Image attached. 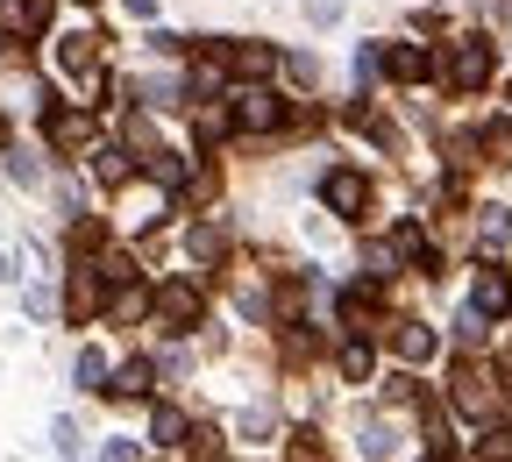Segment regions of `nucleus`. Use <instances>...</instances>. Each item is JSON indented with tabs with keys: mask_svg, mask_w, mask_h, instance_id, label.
<instances>
[{
	"mask_svg": "<svg viewBox=\"0 0 512 462\" xmlns=\"http://www.w3.org/2000/svg\"><path fill=\"white\" fill-rule=\"evenodd\" d=\"M484 79H491V43L463 36L456 50H448V86H456V93H477Z\"/></svg>",
	"mask_w": 512,
	"mask_h": 462,
	"instance_id": "1",
	"label": "nucleus"
},
{
	"mask_svg": "<svg viewBox=\"0 0 512 462\" xmlns=\"http://www.w3.org/2000/svg\"><path fill=\"white\" fill-rule=\"evenodd\" d=\"M228 100H235V107H228V114H235V121H242V128H285V107H278V100H271V93H264V86H235V93H228Z\"/></svg>",
	"mask_w": 512,
	"mask_h": 462,
	"instance_id": "2",
	"label": "nucleus"
},
{
	"mask_svg": "<svg viewBox=\"0 0 512 462\" xmlns=\"http://www.w3.org/2000/svg\"><path fill=\"white\" fill-rule=\"evenodd\" d=\"M392 263H420V271H434V242H427V228L420 221H399L392 228V249H384Z\"/></svg>",
	"mask_w": 512,
	"mask_h": 462,
	"instance_id": "3",
	"label": "nucleus"
},
{
	"mask_svg": "<svg viewBox=\"0 0 512 462\" xmlns=\"http://www.w3.org/2000/svg\"><path fill=\"white\" fill-rule=\"evenodd\" d=\"M320 192H328V207H335L342 221H356V214H363V200H370V185H363L356 171H328V185H320Z\"/></svg>",
	"mask_w": 512,
	"mask_h": 462,
	"instance_id": "4",
	"label": "nucleus"
},
{
	"mask_svg": "<svg viewBox=\"0 0 512 462\" xmlns=\"http://www.w3.org/2000/svg\"><path fill=\"white\" fill-rule=\"evenodd\" d=\"M157 320L164 327H192V320H200V292H192V285H164L157 292Z\"/></svg>",
	"mask_w": 512,
	"mask_h": 462,
	"instance_id": "5",
	"label": "nucleus"
},
{
	"mask_svg": "<svg viewBox=\"0 0 512 462\" xmlns=\"http://www.w3.org/2000/svg\"><path fill=\"white\" fill-rule=\"evenodd\" d=\"M377 64L392 72L399 86H420L427 79V50H413V43H392V50H377Z\"/></svg>",
	"mask_w": 512,
	"mask_h": 462,
	"instance_id": "6",
	"label": "nucleus"
},
{
	"mask_svg": "<svg viewBox=\"0 0 512 462\" xmlns=\"http://www.w3.org/2000/svg\"><path fill=\"white\" fill-rule=\"evenodd\" d=\"M392 349L406 356V363H434V327H420V320H399V335H392Z\"/></svg>",
	"mask_w": 512,
	"mask_h": 462,
	"instance_id": "7",
	"label": "nucleus"
},
{
	"mask_svg": "<svg viewBox=\"0 0 512 462\" xmlns=\"http://www.w3.org/2000/svg\"><path fill=\"white\" fill-rule=\"evenodd\" d=\"M477 313H512V278L505 271H477Z\"/></svg>",
	"mask_w": 512,
	"mask_h": 462,
	"instance_id": "8",
	"label": "nucleus"
},
{
	"mask_svg": "<svg viewBox=\"0 0 512 462\" xmlns=\"http://www.w3.org/2000/svg\"><path fill=\"white\" fill-rule=\"evenodd\" d=\"M228 64H235L242 79H264L271 64H278V50H271V43H228Z\"/></svg>",
	"mask_w": 512,
	"mask_h": 462,
	"instance_id": "9",
	"label": "nucleus"
},
{
	"mask_svg": "<svg viewBox=\"0 0 512 462\" xmlns=\"http://www.w3.org/2000/svg\"><path fill=\"white\" fill-rule=\"evenodd\" d=\"M100 391H107V399H143V391H150V363H143V356H136V363H121L114 384H100Z\"/></svg>",
	"mask_w": 512,
	"mask_h": 462,
	"instance_id": "10",
	"label": "nucleus"
},
{
	"mask_svg": "<svg viewBox=\"0 0 512 462\" xmlns=\"http://www.w3.org/2000/svg\"><path fill=\"white\" fill-rule=\"evenodd\" d=\"M50 143H57V150H79V143H86V114H64V107H57V114H50Z\"/></svg>",
	"mask_w": 512,
	"mask_h": 462,
	"instance_id": "11",
	"label": "nucleus"
},
{
	"mask_svg": "<svg viewBox=\"0 0 512 462\" xmlns=\"http://www.w3.org/2000/svg\"><path fill=\"white\" fill-rule=\"evenodd\" d=\"M57 64H64L72 79H79V72H93V36H64V43H57Z\"/></svg>",
	"mask_w": 512,
	"mask_h": 462,
	"instance_id": "12",
	"label": "nucleus"
},
{
	"mask_svg": "<svg viewBox=\"0 0 512 462\" xmlns=\"http://www.w3.org/2000/svg\"><path fill=\"white\" fill-rule=\"evenodd\" d=\"M505 235H512V214H505V207H484V221H477V242H484V249H505Z\"/></svg>",
	"mask_w": 512,
	"mask_h": 462,
	"instance_id": "13",
	"label": "nucleus"
},
{
	"mask_svg": "<svg viewBox=\"0 0 512 462\" xmlns=\"http://www.w3.org/2000/svg\"><path fill=\"white\" fill-rule=\"evenodd\" d=\"M370 370H377V356H370V342H342V377H356V384H370Z\"/></svg>",
	"mask_w": 512,
	"mask_h": 462,
	"instance_id": "14",
	"label": "nucleus"
},
{
	"mask_svg": "<svg viewBox=\"0 0 512 462\" xmlns=\"http://www.w3.org/2000/svg\"><path fill=\"white\" fill-rule=\"evenodd\" d=\"M185 249H192V256H200V263H221V256H228V242H221V228H192V235H185Z\"/></svg>",
	"mask_w": 512,
	"mask_h": 462,
	"instance_id": "15",
	"label": "nucleus"
},
{
	"mask_svg": "<svg viewBox=\"0 0 512 462\" xmlns=\"http://www.w3.org/2000/svg\"><path fill=\"white\" fill-rule=\"evenodd\" d=\"M93 278H100V285H128V278H136V263H128V249H107Z\"/></svg>",
	"mask_w": 512,
	"mask_h": 462,
	"instance_id": "16",
	"label": "nucleus"
},
{
	"mask_svg": "<svg viewBox=\"0 0 512 462\" xmlns=\"http://www.w3.org/2000/svg\"><path fill=\"white\" fill-rule=\"evenodd\" d=\"M93 171H100V185H107V192H121V185H128V157H121V150H100V157H93Z\"/></svg>",
	"mask_w": 512,
	"mask_h": 462,
	"instance_id": "17",
	"label": "nucleus"
},
{
	"mask_svg": "<svg viewBox=\"0 0 512 462\" xmlns=\"http://www.w3.org/2000/svg\"><path fill=\"white\" fill-rule=\"evenodd\" d=\"M150 178H157L164 192H178V185H185V157H171V150H157V157H150Z\"/></svg>",
	"mask_w": 512,
	"mask_h": 462,
	"instance_id": "18",
	"label": "nucleus"
},
{
	"mask_svg": "<svg viewBox=\"0 0 512 462\" xmlns=\"http://www.w3.org/2000/svg\"><path fill=\"white\" fill-rule=\"evenodd\" d=\"M150 434H157L164 448H178V441H185V413H178V406H157V420H150Z\"/></svg>",
	"mask_w": 512,
	"mask_h": 462,
	"instance_id": "19",
	"label": "nucleus"
},
{
	"mask_svg": "<svg viewBox=\"0 0 512 462\" xmlns=\"http://www.w3.org/2000/svg\"><path fill=\"white\" fill-rule=\"evenodd\" d=\"M72 377H79L86 391H100V377H107V356H100V349H79V363H72Z\"/></svg>",
	"mask_w": 512,
	"mask_h": 462,
	"instance_id": "20",
	"label": "nucleus"
},
{
	"mask_svg": "<svg viewBox=\"0 0 512 462\" xmlns=\"http://www.w3.org/2000/svg\"><path fill=\"white\" fill-rule=\"evenodd\" d=\"M228 121H235L228 107H214V100H200V136H207V143H221V136H228Z\"/></svg>",
	"mask_w": 512,
	"mask_h": 462,
	"instance_id": "21",
	"label": "nucleus"
},
{
	"mask_svg": "<svg viewBox=\"0 0 512 462\" xmlns=\"http://www.w3.org/2000/svg\"><path fill=\"white\" fill-rule=\"evenodd\" d=\"M178 448H192V455H200V462H214V455H221V434H214V427H192V434H185Z\"/></svg>",
	"mask_w": 512,
	"mask_h": 462,
	"instance_id": "22",
	"label": "nucleus"
},
{
	"mask_svg": "<svg viewBox=\"0 0 512 462\" xmlns=\"http://www.w3.org/2000/svg\"><path fill=\"white\" fill-rule=\"evenodd\" d=\"M8 178H15V185H43V164L22 157V150H8Z\"/></svg>",
	"mask_w": 512,
	"mask_h": 462,
	"instance_id": "23",
	"label": "nucleus"
},
{
	"mask_svg": "<svg viewBox=\"0 0 512 462\" xmlns=\"http://www.w3.org/2000/svg\"><path fill=\"white\" fill-rule=\"evenodd\" d=\"M100 306V278H72V313H93Z\"/></svg>",
	"mask_w": 512,
	"mask_h": 462,
	"instance_id": "24",
	"label": "nucleus"
},
{
	"mask_svg": "<svg viewBox=\"0 0 512 462\" xmlns=\"http://www.w3.org/2000/svg\"><path fill=\"white\" fill-rule=\"evenodd\" d=\"M484 462H512V427H491L484 434Z\"/></svg>",
	"mask_w": 512,
	"mask_h": 462,
	"instance_id": "25",
	"label": "nucleus"
},
{
	"mask_svg": "<svg viewBox=\"0 0 512 462\" xmlns=\"http://www.w3.org/2000/svg\"><path fill=\"white\" fill-rule=\"evenodd\" d=\"M484 143H491V157H498V164H512V128H505V121H498V128H484Z\"/></svg>",
	"mask_w": 512,
	"mask_h": 462,
	"instance_id": "26",
	"label": "nucleus"
},
{
	"mask_svg": "<svg viewBox=\"0 0 512 462\" xmlns=\"http://www.w3.org/2000/svg\"><path fill=\"white\" fill-rule=\"evenodd\" d=\"M392 448H399L392 427H370V434H363V455H392Z\"/></svg>",
	"mask_w": 512,
	"mask_h": 462,
	"instance_id": "27",
	"label": "nucleus"
},
{
	"mask_svg": "<svg viewBox=\"0 0 512 462\" xmlns=\"http://www.w3.org/2000/svg\"><path fill=\"white\" fill-rule=\"evenodd\" d=\"M22 22H29V29H43V22H50V0H22Z\"/></svg>",
	"mask_w": 512,
	"mask_h": 462,
	"instance_id": "28",
	"label": "nucleus"
},
{
	"mask_svg": "<svg viewBox=\"0 0 512 462\" xmlns=\"http://www.w3.org/2000/svg\"><path fill=\"white\" fill-rule=\"evenodd\" d=\"M100 462H136V441H107V448H100Z\"/></svg>",
	"mask_w": 512,
	"mask_h": 462,
	"instance_id": "29",
	"label": "nucleus"
},
{
	"mask_svg": "<svg viewBox=\"0 0 512 462\" xmlns=\"http://www.w3.org/2000/svg\"><path fill=\"white\" fill-rule=\"evenodd\" d=\"M292 462H320V448H313V434H299V441H292Z\"/></svg>",
	"mask_w": 512,
	"mask_h": 462,
	"instance_id": "30",
	"label": "nucleus"
},
{
	"mask_svg": "<svg viewBox=\"0 0 512 462\" xmlns=\"http://www.w3.org/2000/svg\"><path fill=\"white\" fill-rule=\"evenodd\" d=\"M128 15H157V0H128Z\"/></svg>",
	"mask_w": 512,
	"mask_h": 462,
	"instance_id": "31",
	"label": "nucleus"
},
{
	"mask_svg": "<svg viewBox=\"0 0 512 462\" xmlns=\"http://www.w3.org/2000/svg\"><path fill=\"white\" fill-rule=\"evenodd\" d=\"M0 150H8V121H0Z\"/></svg>",
	"mask_w": 512,
	"mask_h": 462,
	"instance_id": "32",
	"label": "nucleus"
}]
</instances>
